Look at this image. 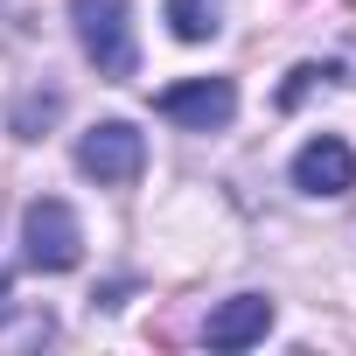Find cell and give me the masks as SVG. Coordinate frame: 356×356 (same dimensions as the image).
<instances>
[{
  "label": "cell",
  "instance_id": "6da1fadb",
  "mask_svg": "<svg viewBox=\"0 0 356 356\" xmlns=\"http://www.w3.org/2000/svg\"><path fill=\"white\" fill-rule=\"evenodd\" d=\"M77 22V49L91 56V70L105 84H126L140 70V42H133V8L126 0H70Z\"/></svg>",
  "mask_w": 356,
  "mask_h": 356
},
{
  "label": "cell",
  "instance_id": "52a82bcc",
  "mask_svg": "<svg viewBox=\"0 0 356 356\" xmlns=\"http://www.w3.org/2000/svg\"><path fill=\"white\" fill-rule=\"evenodd\" d=\"M168 29L175 42H210L224 22H217V0H168Z\"/></svg>",
  "mask_w": 356,
  "mask_h": 356
},
{
  "label": "cell",
  "instance_id": "7a4b0ae2",
  "mask_svg": "<svg viewBox=\"0 0 356 356\" xmlns=\"http://www.w3.org/2000/svg\"><path fill=\"white\" fill-rule=\"evenodd\" d=\"M22 252H29L35 273H70V266L84 259V224H77V210H70L63 196L29 203V210H22Z\"/></svg>",
  "mask_w": 356,
  "mask_h": 356
},
{
  "label": "cell",
  "instance_id": "ba28073f",
  "mask_svg": "<svg viewBox=\"0 0 356 356\" xmlns=\"http://www.w3.org/2000/svg\"><path fill=\"white\" fill-rule=\"evenodd\" d=\"M56 112H63V91H29V98L15 105V133H22V140H35Z\"/></svg>",
  "mask_w": 356,
  "mask_h": 356
},
{
  "label": "cell",
  "instance_id": "9c48e42d",
  "mask_svg": "<svg viewBox=\"0 0 356 356\" xmlns=\"http://www.w3.org/2000/svg\"><path fill=\"white\" fill-rule=\"evenodd\" d=\"M0 321H8V280H0Z\"/></svg>",
  "mask_w": 356,
  "mask_h": 356
},
{
  "label": "cell",
  "instance_id": "3957f363",
  "mask_svg": "<svg viewBox=\"0 0 356 356\" xmlns=\"http://www.w3.org/2000/svg\"><path fill=\"white\" fill-rule=\"evenodd\" d=\"M154 112L168 126H182V133H224L238 119V84L231 77H182V84H168L154 98Z\"/></svg>",
  "mask_w": 356,
  "mask_h": 356
},
{
  "label": "cell",
  "instance_id": "277c9868",
  "mask_svg": "<svg viewBox=\"0 0 356 356\" xmlns=\"http://www.w3.org/2000/svg\"><path fill=\"white\" fill-rule=\"evenodd\" d=\"M77 168L91 175L98 189H126L133 175L147 168V140H140V126H133V119H98V126L77 140Z\"/></svg>",
  "mask_w": 356,
  "mask_h": 356
},
{
  "label": "cell",
  "instance_id": "8992f818",
  "mask_svg": "<svg viewBox=\"0 0 356 356\" xmlns=\"http://www.w3.org/2000/svg\"><path fill=\"white\" fill-rule=\"evenodd\" d=\"M273 335V300L266 293H231L224 307H210V321H203V342L210 349H252V342H266Z\"/></svg>",
  "mask_w": 356,
  "mask_h": 356
},
{
  "label": "cell",
  "instance_id": "5b68a950",
  "mask_svg": "<svg viewBox=\"0 0 356 356\" xmlns=\"http://www.w3.org/2000/svg\"><path fill=\"white\" fill-rule=\"evenodd\" d=\"M293 189H300V196H349V189H356V154H349V140L314 133V140L293 154Z\"/></svg>",
  "mask_w": 356,
  "mask_h": 356
}]
</instances>
